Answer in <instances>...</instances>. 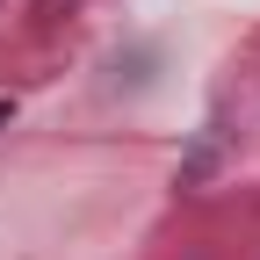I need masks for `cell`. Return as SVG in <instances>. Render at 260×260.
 Wrapping results in <instances>:
<instances>
[{"label": "cell", "mask_w": 260, "mask_h": 260, "mask_svg": "<svg viewBox=\"0 0 260 260\" xmlns=\"http://www.w3.org/2000/svg\"><path fill=\"white\" fill-rule=\"evenodd\" d=\"M0 130H8V102H0Z\"/></svg>", "instance_id": "1"}]
</instances>
